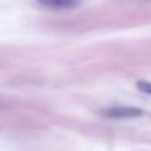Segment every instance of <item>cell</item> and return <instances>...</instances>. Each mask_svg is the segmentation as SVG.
I'll list each match as a JSON object with an SVG mask.
<instances>
[{
	"label": "cell",
	"mask_w": 151,
	"mask_h": 151,
	"mask_svg": "<svg viewBox=\"0 0 151 151\" xmlns=\"http://www.w3.org/2000/svg\"><path fill=\"white\" fill-rule=\"evenodd\" d=\"M38 4L49 9H70L78 6L79 0H37Z\"/></svg>",
	"instance_id": "obj_2"
},
{
	"label": "cell",
	"mask_w": 151,
	"mask_h": 151,
	"mask_svg": "<svg viewBox=\"0 0 151 151\" xmlns=\"http://www.w3.org/2000/svg\"><path fill=\"white\" fill-rule=\"evenodd\" d=\"M100 113L106 117H113V119H131V117H139L144 111L132 106H111L101 110Z\"/></svg>",
	"instance_id": "obj_1"
},
{
	"label": "cell",
	"mask_w": 151,
	"mask_h": 151,
	"mask_svg": "<svg viewBox=\"0 0 151 151\" xmlns=\"http://www.w3.org/2000/svg\"><path fill=\"white\" fill-rule=\"evenodd\" d=\"M138 88L142 91V93H145V94H151V82L148 81H138Z\"/></svg>",
	"instance_id": "obj_3"
}]
</instances>
